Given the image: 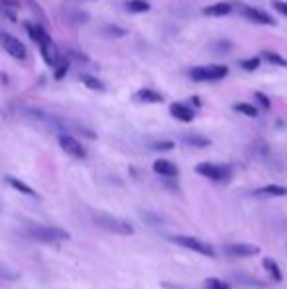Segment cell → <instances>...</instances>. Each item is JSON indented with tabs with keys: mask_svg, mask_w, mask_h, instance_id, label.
Segmentation results:
<instances>
[{
	"mask_svg": "<svg viewBox=\"0 0 287 289\" xmlns=\"http://www.w3.org/2000/svg\"><path fill=\"white\" fill-rule=\"evenodd\" d=\"M193 81L197 83H211V81H221L224 77H228V67L219 63L201 65V67H193L189 71Z\"/></svg>",
	"mask_w": 287,
	"mask_h": 289,
	"instance_id": "1",
	"label": "cell"
},
{
	"mask_svg": "<svg viewBox=\"0 0 287 289\" xmlns=\"http://www.w3.org/2000/svg\"><path fill=\"white\" fill-rule=\"evenodd\" d=\"M30 236H33L39 242H61L69 238V232L57 226H43V225H33L28 228Z\"/></svg>",
	"mask_w": 287,
	"mask_h": 289,
	"instance_id": "2",
	"label": "cell"
},
{
	"mask_svg": "<svg viewBox=\"0 0 287 289\" xmlns=\"http://www.w3.org/2000/svg\"><path fill=\"white\" fill-rule=\"evenodd\" d=\"M95 223L100 226V228H104V230H108V232H114V234L130 236V234L134 232V228L128 225L126 221L116 219V217H110V215H102V213H96Z\"/></svg>",
	"mask_w": 287,
	"mask_h": 289,
	"instance_id": "3",
	"label": "cell"
},
{
	"mask_svg": "<svg viewBox=\"0 0 287 289\" xmlns=\"http://www.w3.org/2000/svg\"><path fill=\"white\" fill-rule=\"evenodd\" d=\"M195 171L211 181H228L230 175H232V169L230 165H219V163H199L195 167Z\"/></svg>",
	"mask_w": 287,
	"mask_h": 289,
	"instance_id": "4",
	"label": "cell"
},
{
	"mask_svg": "<svg viewBox=\"0 0 287 289\" xmlns=\"http://www.w3.org/2000/svg\"><path fill=\"white\" fill-rule=\"evenodd\" d=\"M173 242L179 244V246H183V248H187V250L199 252V254H203V256H209V258L217 256V252H215V248H213L211 244H207V242H203V240H199V238H193V236H173Z\"/></svg>",
	"mask_w": 287,
	"mask_h": 289,
	"instance_id": "5",
	"label": "cell"
},
{
	"mask_svg": "<svg viewBox=\"0 0 287 289\" xmlns=\"http://www.w3.org/2000/svg\"><path fill=\"white\" fill-rule=\"evenodd\" d=\"M0 43H2V47H4V49H6L14 59L24 61V59L28 57V49H26V45H24L18 37H14L12 33H6V32L0 33Z\"/></svg>",
	"mask_w": 287,
	"mask_h": 289,
	"instance_id": "6",
	"label": "cell"
},
{
	"mask_svg": "<svg viewBox=\"0 0 287 289\" xmlns=\"http://www.w3.org/2000/svg\"><path fill=\"white\" fill-rule=\"evenodd\" d=\"M59 146L65 154H69L71 158H77V160H83L87 154H85V148L81 146V142H77L73 136L69 134H61L59 136Z\"/></svg>",
	"mask_w": 287,
	"mask_h": 289,
	"instance_id": "7",
	"label": "cell"
},
{
	"mask_svg": "<svg viewBox=\"0 0 287 289\" xmlns=\"http://www.w3.org/2000/svg\"><path fill=\"white\" fill-rule=\"evenodd\" d=\"M39 51H41V57H43V61L49 65V67H57V65L61 63V55H59V49H57V45L51 41V39H47L45 43H41L39 45Z\"/></svg>",
	"mask_w": 287,
	"mask_h": 289,
	"instance_id": "8",
	"label": "cell"
},
{
	"mask_svg": "<svg viewBox=\"0 0 287 289\" xmlns=\"http://www.w3.org/2000/svg\"><path fill=\"white\" fill-rule=\"evenodd\" d=\"M244 16L254 22V24H262V26H276V20L270 12L260 10V8H244Z\"/></svg>",
	"mask_w": 287,
	"mask_h": 289,
	"instance_id": "9",
	"label": "cell"
},
{
	"mask_svg": "<svg viewBox=\"0 0 287 289\" xmlns=\"http://www.w3.org/2000/svg\"><path fill=\"white\" fill-rule=\"evenodd\" d=\"M224 252L232 258H250L260 254V248L252 244H228L224 246Z\"/></svg>",
	"mask_w": 287,
	"mask_h": 289,
	"instance_id": "10",
	"label": "cell"
},
{
	"mask_svg": "<svg viewBox=\"0 0 287 289\" xmlns=\"http://www.w3.org/2000/svg\"><path fill=\"white\" fill-rule=\"evenodd\" d=\"M169 112H171L173 118H177V120H181V122H191L193 118H195L193 108L187 106V104H183V102H173V104L169 106Z\"/></svg>",
	"mask_w": 287,
	"mask_h": 289,
	"instance_id": "11",
	"label": "cell"
},
{
	"mask_svg": "<svg viewBox=\"0 0 287 289\" xmlns=\"http://www.w3.org/2000/svg\"><path fill=\"white\" fill-rule=\"evenodd\" d=\"M205 16H213V18H223L232 12V4L230 2H215L211 6H205Z\"/></svg>",
	"mask_w": 287,
	"mask_h": 289,
	"instance_id": "12",
	"label": "cell"
},
{
	"mask_svg": "<svg viewBox=\"0 0 287 289\" xmlns=\"http://www.w3.org/2000/svg\"><path fill=\"white\" fill-rule=\"evenodd\" d=\"M286 195L287 187H282V185H266L254 191V197L258 199H272V197H286Z\"/></svg>",
	"mask_w": 287,
	"mask_h": 289,
	"instance_id": "13",
	"label": "cell"
},
{
	"mask_svg": "<svg viewBox=\"0 0 287 289\" xmlns=\"http://www.w3.org/2000/svg\"><path fill=\"white\" fill-rule=\"evenodd\" d=\"M26 26V32H28V35H30V39H33L35 43H45L47 39H51L49 37V33L45 32V28H41V26H37V24H32V22H26L24 24Z\"/></svg>",
	"mask_w": 287,
	"mask_h": 289,
	"instance_id": "14",
	"label": "cell"
},
{
	"mask_svg": "<svg viewBox=\"0 0 287 289\" xmlns=\"http://www.w3.org/2000/svg\"><path fill=\"white\" fill-rule=\"evenodd\" d=\"M154 171L163 175V177H175L179 173L175 163H171L169 160H156L154 161Z\"/></svg>",
	"mask_w": 287,
	"mask_h": 289,
	"instance_id": "15",
	"label": "cell"
},
{
	"mask_svg": "<svg viewBox=\"0 0 287 289\" xmlns=\"http://www.w3.org/2000/svg\"><path fill=\"white\" fill-rule=\"evenodd\" d=\"M79 81L87 87V89H91V91H96V93H104V83L96 77V75H89V73H83V75H79Z\"/></svg>",
	"mask_w": 287,
	"mask_h": 289,
	"instance_id": "16",
	"label": "cell"
},
{
	"mask_svg": "<svg viewBox=\"0 0 287 289\" xmlns=\"http://www.w3.org/2000/svg\"><path fill=\"white\" fill-rule=\"evenodd\" d=\"M65 22L71 24V26H81V24H87L89 22V14L85 10H71L65 14Z\"/></svg>",
	"mask_w": 287,
	"mask_h": 289,
	"instance_id": "17",
	"label": "cell"
},
{
	"mask_svg": "<svg viewBox=\"0 0 287 289\" xmlns=\"http://www.w3.org/2000/svg\"><path fill=\"white\" fill-rule=\"evenodd\" d=\"M6 183L12 187V189H16V191H20L22 195H28V197H35V191H33L30 185H26L24 181H20V179H16V177H12V175H8L6 177Z\"/></svg>",
	"mask_w": 287,
	"mask_h": 289,
	"instance_id": "18",
	"label": "cell"
},
{
	"mask_svg": "<svg viewBox=\"0 0 287 289\" xmlns=\"http://www.w3.org/2000/svg\"><path fill=\"white\" fill-rule=\"evenodd\" d=\"M136 98L142 100V102H163V95L154 91V89H140Z\"/></svg>",
	"mask_w": 287,
	"mask_h": 289,
	"instance_id": "19",
	"label": "cell"
},
{
	"mask_svg": "<svg viewBox=\"0 0 287 289\" xmlns=\"http://www.w3.org/2000/svg\"><path fill=\"white\" fill-rule=\"evenodd\" d=\"M126 10L132 12V14H146V12L152 10V6H150V2H146V0H128Z\"/></svg>",
	"mask_w": 287,
	"mask_h": 289,
	"instance_id": "20",
	"label": "cell"
},
{
	"mask_svg": "<svg viewBox=\"0 0 287 289\" xmlns=\"http://www.w3.org/2000/svg\"><path fill=\"white\" fill-rule=\"evenodd\" d=\"M232 108H234L236 112L248 116V118H256V116L260 114V110L256 108L254 104H250V102H236V104H232Z\"/></svg>",
	"mask_w": 287,
	"mask_h": 289,
	"instance_id": "21",
	"label": "cell"
},
{
	"mask_svg": "<svg viewBox=\"0 0 287 289\" xmlns=\"http://www.w3.org/2000/svg\"><path fill=\"white\" fill-rule=\"evenodd\" d=\"M183 142H185L187 146H193V148H207V146H211V140L205 138V136H199V134H189V136H185Z\"/></svg>",
	"mask_w": 287,
	"mask_h": 289,
	"instance_id": "22",
	"label": "cell"
},
{
	"mask_svg": "<svg viewBox=\"0 0 287 289\" xmlns=\"http://www.w3.org/2000/svg\"><path fill=\"white\" fill-rule=\"evenodd\" d=\"M264 268H266V270L270 272V276H272V278H274L276 282H282V280H284V276H282V270H280V266H278V264H276V262H274L272 258H266V260H264Z\"/></svg>",
	"mask_w": 287,
	"mask_h": 289,
	"instance_id": "23",
	"label": "cell"
},
{
	"mask_svg": "<svg viewBox=\"0 0 287 289\" xmlns=\"http://www.w3.org/2000/svg\"><path fill=\"white\" fill-rule=\"evenodd\" d=\"M262 57L266 59V61H270V63L278 65V67H287V59H284L280 53H276V51H270V49H264L262 51Z\"/></svg>",
	"mask_w": 287,
	"mask_h": 289,
	"instance_id": "24",
	"label": "cell"
},
{
	"mask_svg": "<svg viewBox=\"0 0 287 289\" xmlns=\"http://www.w3.org/2000/svg\"><path fill=\"white\" fill-rule=\"evenodd\" d=\"M260 63H262V57H248V59H242V61H240V67H242L244 71L252 73V71H256V69L260 67Z\"/></svg>",
	"mask_w": 287,
	"mask_h": 289,
	"instance_id": "25",
	"label": "cell"
},
{
	"mask_svg": "<svg viewBox=\"0 0 287 289\" xmlns=\"http://www.w3.org/2000/svg\"><path fill=\"white\" fill-rule=\"evenodd\" d=\"M67 71H69V59H61V63L57 65V67H55V71H53V79H55V81H61V79H65Z\"/></svg>",
	"mask_w": 287,
	"mask_h": 289,
	"instance_id": "26",
	"label": "cell"
},
{
	"mask_svg": "<svg viewBox=\"0 0 287 289\" xmlns=\"http://www.w3.org/2000/svg\"><path fill=\"white\" fill-rule=\"evenodd\" d=\"M254 100L258 102V106H262L264 110H270V108H272V100H270V96L264 95V93H260V91H256L254 93Z\"/></svg>",
	"mask_w": 287,
	"mask_h": 289,
	"instance_id": "27",
	"label": "cell"
},
{
	"mask_svg": "<svg viewBox=\"0 0 287 289\" xmlns=\"http://www.w3.org/2000/svg\"><path fill=\"white\" fill-rule=\"evenodd\" d=\"M102 32L106 33L108 37H124V35H126V30L120 28V26H104Z\"/></svg>",
	"mask_w": 287,
	"mask_h": 289,
	"instance_id": "28",
	"label": "cell"
},
{
	"mask_svg": "<svg viewBox=\"0 0 287 289\" xmlns=\"http://www.w3.org/2000/svg\"><path fill=\"white\" fill-rule=\"evenodd\" d=\"M205 288L207 289H230V286L223 282V280H217V278H209L205 282Z\"/></svg>",
	"mask_w": 287,
	"mask_h": 289,
	"instance_id": "29",
	"label": "cell"
},
{
	"mask_svg": "<svg viewBox=\"0 0 287 289\" xmlns=\"http://www.w3.org/2000/svg\"><path fill=\"white\" fill-rule=\"evenodd\" d=\"M272 8L280 12L282 16H287V2L286 0H272Z\"/></svg>",
	"mask_w": 287,
	"mask_h": 289,
	"instance_id": "30",
	"label": "cell"
},
{
	"mask_svg": "<svg viewBox=\"0 0 287 289\" xmlns=\"http://www.w3.org/2000/svg\"><path fill=\"white\" fill-rule=\"evenodd\" d=\"M173 142H169V140H165V142H156V144H152V148L154 150H160V152H169V150H173Z\"/></svg>",
	"mask_w": 287,
	"mask_h": 289,
	"instance_id": "31",
	"label": "cell"
},
{
	"mask_svg": "<svg viewBox=\"0 0 287 289\" xmlns=\"http://www.w3.org/2000/svg\"><path fill=\"white\" fill-rule=\"evenodd\" d=\"M18 6H20V0H0L2 10H16Z\"/></svg>",
	"mask_w": 287,
	"mask_h": 289,
	"instance_id": "32",
	"label": "cell"
},
{
	"mask_svg": "<svg viewBox=\"0 0 287 289\" xmlns=\"http://www.w3.org/2000/svg\"><path fill=\"white\" fill-rule=\"evenodd\" d=\"M4 12V16L8 18V20H12V22H18V16L14 14V10H2Z\"/></svg>",
	"mask_w": 287,
	"mask_h": 289,
	"instance_id": "33",
	"label": "cell"
},
{
	"mask_svg": "<svg viewBox=\"0 0 287 289\" xmlns=\"http://www.w3.org/2000/svg\"><path fill=\"white\" fill-rule=\"evenodd\" d=\"M191 102L195 104V106H197V108L201 106V98H199V96H191Z\"/></svg>",
	"mask_w": 287,
	"mask_h": 289,
	"instance_id": "34",
	"label": "cell"
},
{
	"mask_svg": "<svg viewBox=\"0 0 287 289\" xmlns=\"http://www.w3.org/2000/svg\"><path fill=\"white\" fill-rule=\"evenodd\" d=\"M0 81L6 85V83H8V75H6V73H0Z\"/></svg>",
	"mask_w": 287,
	"mask_h": 289,
	"instance_id": "35",
	"label": "cell"
}]
</instances>
